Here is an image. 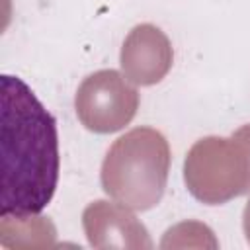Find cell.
<instances>
[{"label": "cell", "mask_w": 250, "mask_h": 250, "mask_svg": "<svg viewBox=\"0 0 250 250\" xmlns=\"http://www.w3.org/2000/svg\"><path fill=\"white\" fill-rule=\"evenodd\" d=\"M74 107L80 123L94 133H115L131 123L139 109V92L125 74L104 68L92 72L76 90Z\"/></svg>", "instance_id": "obj_4"}, {"label": "cell", "mask_w": 250, "mask_h": 250, "mask_svg": "<svg viewBox=\"0 0 250 250\" xmlns=\"http://www.w3.org/2000/svg\"><path fill=\"white\" fill-rule=\"evenodd\" d=\"M184 182L189 193L207 205H221L248 193L250 125H242L227 139H199L186 154Z\"/></svg>", "instance_id": "obj_3"}, {"label": "cell", "mask_w": 250, "mask_h": 250, "mask_svg": "<svg viewBox=\"0 0 250 250\" xmlns=\"http://www.w3.org/2000/svg\"><path fill=\"white\" fill-rule=\"evenodd\" d=\"M174 61L170 39L152 23L135 25L121 47V68L129 82L152 86L160 82Z\"/></svg>", "instance_id": "obj_5"}, {"label": "cell", "mask_w": 250, "mask_h": 250, "mask_svg": "<svg viewBox=\"0 0 250 250\" xmlns=\"http://www.w3.org/2000/svg\"><path fill=\"white\" fill-rule=\"evenodd\" d=\"M166 137L152 127H135L109 146L102 162L104 191L133 211H148L160 203L170 170Z\"/></svg>", "instance_id": "obj_2"}, {"label": "cell", "mask_w": 250, "mask_h": 250, "mask_svg": "<svg viewBox=\"0 0 250 250\" xmlns=\"http://www.w3.org/2000/svg\"><path fill=\"white\" fill-rule=\"evenodd\" d=\"M2 115V199L4 215H37L55 195L59 182L57 121L18 76L0 78Z\"/></svg>", "instance_id": "obj_1"}, {"label": "cell", "mask_w": 250, "mask_h": 250, "mask_svg": "<svg viewBox=\"0 0 250 250\" xmlns=\"http://www.w3.org/2000/svg\"><path fill=\"white\" fill-rule=\"evenodd\" d=\"M82 227L94 248H152L145 225L119 201L90 203L82 213Z\"/></svg>", "instance_id": "obj_6"}, {"label": "cell", "mask_w": 250, "mask_h": 250, "mask_svg": "<svg viewBox=\"0 0 250 250\" xmlns=\"http://www.w3.org/2000/svg\"><path fill=\"white\" fill-rule=\"evenodd\" d=\"M242 229H244L246 240H248V244H250V197H248L246 207H244V213H242Z\"/></svg>", "instance_id": "obj_7"}]
</instances>
